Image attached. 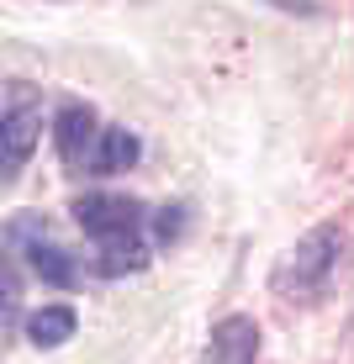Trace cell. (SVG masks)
Segmentation results:
<instances>
[{"instance_id": "6da1fadb", "label": "cell", "mask_w": 354, "mask_h": 364, "mask_svg": "<svg viewBox=\"0 0 354 364\" xmlns=\"http://www.w3.org/2000/svg\"><path fill=\"white\" fill-rule=\"evenodd\" d=\"M74 228L95 243V274L100 280H122V274H143L148 259H154V211L132 196H80L74 200Z\"/></svg>"}, {"instance_id": "7a4b0ae2", "label": "cell", "mask_w": 354, "mask_h": 364, "mask_svg": "<svg viewBox=\"0 0 354 364\" xmlns=\"http://www.w3.org/2000/svg\"><path fill=\"white\" fill-rule=\"evenodd\" d=\"M344 264H349V228L344 222H318L312 232H301L275 259L270 291L281 301H291V306H318V301H328Z\"/></svg>"}, {"instance_id": "3957f363", "label": "cell", "mask_w": 354, "mask_h": 364, "mask_svg": "<svg viewBox=\"0 0 354 364\" xmlns=\"http://www.w3.org/2000/svg\"><path fill=\"white\" fill-rule=\"evenodd\" d=\"M0 237H6V254L16 259L32 280L53 285V291H74V285H80V264H74V254L53 237L43 211H16V217H6V232Z\"/></svg>"}, {"instance_id": "277c9868", "label": "cell", "mask_w": 354, "mask_h": 364, "mask_svg": "<svg viewBox=\"0 0 354 364\" xmlns=\"http://www.w3.org/2000/svg\"><path fill=\"white\" fill-rule=\"evenodd\" d=\"M37 143H43V90L27 80H11L6 106H0V180L6 185L21 180Z\"/></svg>"}, {"instance_id": "5b68a950", "label": "cell", "mask_w": 354, "mask_h": 364, "mask_svg": "<svg viewBox=\"0 0 354 364\" xmlns=\"http://www.w3.org/2000/svg\"><path fill=\"white\" fill-rule=\"evenodd\" d=\"M100 127L106 122L95 117L90 100H64L53 117V148H58V164L69 174H90V154L100 143Z\"/></svg>"}, {"instance_id": "8992f818", "label": "cell", "mask_w": 354, "mask_h": 364, "mask_svg": "<svg viewBox=\"0 0 354 364\" xmlns=\"http://www.w3.org/2000/svg\"><path fill=\"white\" fill-rule=\"evenodd\" d=\"M259 348H264L259 322H254V317H244V311H227V317L212 322L201 364H259Z\"/></svg>"}, {"instance_id": "52a82bcc", "label": "cell", "mask_w": 354, "mask_h": 364, "mask_svg": "<svg viewBox=\"0 0 354 364\" xmlns=\"http://www.w3.org/2000/svg\"><path fill=\"white\" fill-rule=\"evenodd\" d=\"M74 328H80V311L74 306H37V311H27V322H21V338H27L32 348H64L69 338H74Z\"/></svg>"}, {"instance_id": "ba28073f", "label": "cell", "mask_w": 354, "mask_h": 364, "mask_svg": "<svg viewBox=\"0 0 354 364\" xmlns=\"http://www.w3.org/2000/svg\"><path fill=\"white\" fill-rule=\"evenodd\" d=\"M143 159V137L132 127H100V143L90 154V174H127Z\"/></svg>"}, {"instance_id": "9c48e42d", "label": "cell", "mask_w": 354, "mask_h": 364, "mask_svg": "<svg viewBox=\"0 0 354 364\" xmlns=\"http://www.w3.org/2000/svg\"><path fill=\"white\" fill-rule=\"evenodd\" d=\"M185 222H191V206H185V200H170V206H159V211H154L148 232H154V243H159V248H170V243H180V237H185Z\"/></svg>"}]
</instances>
